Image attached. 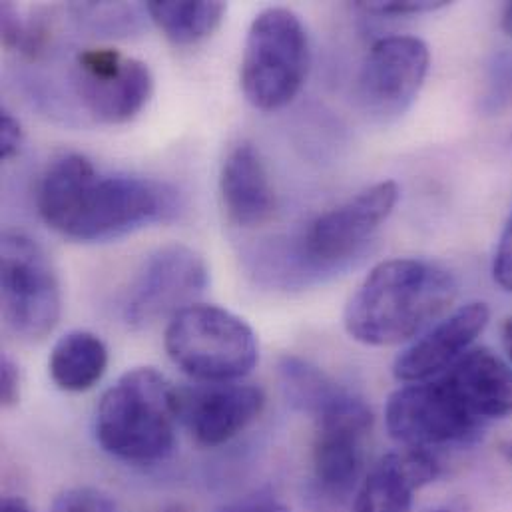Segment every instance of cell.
<instances>
[{
    "instance_id": "6da1fadb",
    "label": "cell",
    "mask_w": 512,
    "mask_h": 512,
    "mask_svg": "<svg viewBox=\"0 0 512 512\" xmlns=\"http://www.w3.org/2000/svg\"><path fill=\"white\" fill-rule=\"evenodd\" d=\"M42 222L60 236L110 242L180 216V194L162 182L138 176H104L80 154L54 160L36 192Z\"/></svg>"
},
{
    "instance_id": "7a4b0ae2",
    "label": "cell",
    "mask_w": 512,
    "mask_h": 512,
    "mask_svg": "<svg viewBox=\"0 0 512 512\" xmlns=\"http://www.w3.org/2000/svg\"><path fill=\"white\" fill-rule=\"evenodd\" d=\"M459 293L455 275L427 259L395 257L377 263L343 311L347 335L369 347L415 339L451 309Z\"/></svg>"
},
{
    "instance_id": "3957f363",
    "label": "cell",
    "mask_w": 512,
    "mask_h": 512,
    "mask_svg": "<svg viewBox=\"0 0 512 512\" xmlns=\"http://www.w3.org/2000/svg\"><path fill=\"white\" fill-rule=\"evenodd\" d=\"M176 423V387L154 367H136L102 395L94 435L108 455L152 465L172 455Z\"/></svg>"
},
{
    "instance_id": "277c9868",
    "label": "cell",
    "mask_w": 512,
    "mask_h": 512,
    "mask_svg": "<svg viewBox=\"0 0 512 512\" xmlns=\"http://www.w3.org/2000/svg\"><path fill=\"white\" fill-rule=\"evenodd\" d=\"M166 353L186 375L224 383L248 377L259 359L256 331L230 309L196 303L170 319Z\"/></svg>"
},
{
    "instance_id": "5b68a950",
    "label": "cell",
    "mask_w": 512,
    "mask_h": 512,
    "mask_svg": "<svg viewBox=\"0 0 512 512\" xmlns=\"http://www.w3.org/2000/svg\"><path fill=\"white\" fill-rule=\"evenodd\" d=\"M309 38L299 16L281 6L265 8L248 30L240 82L248 102L261 112L285 108L305 84Z\"/></svg>"
},
{
    "instance_id": "8992f818",
    "label": "cell",
    "mask_w": 512,
    "mask_h": 512,
    "mask_svg": "<svg viewBox=\"0 0 512 512\" xmlns=\"http://www.w3.org/2000/svg\"><path fill=\"white\" fill-rule=\"evenodd\" d=\"M397 202L399 186L385 180L315 218L295 240L299 261L309 281L313 283L327 273H335L359 256L375 232L389 220Z\"/></svg>"
},
{
    "instance_id": "52a82bcc",
    "label": "cell",
    "mask_w": 512,
    "mask_h": 512,
    "mask_svg": "<svg viewBox=\"0 0 512 512\" xmlns=\"http://www.w3.org/2000/svg\"><path fill=\"white\" fill-rule=\"evenodd\" d=\"M0 283L4 319L16 335L38 341L54 331L62 313L60 281L36 240L20 232L2 234Z\"/></svg>"
},
{
    "instance_id": "ba28073f",
    "label": "cell",
    "mask_w": 512,
    "mask_h": 512,
    "mask_svg": "<svg viewBox=\"0 0 512 512\" xmlns=\"http://www.w3.org/2000/svg\"><path fill=\"white\" fill-rule=\"evenodd\" d=\"M313 421L315 491L327 503H343L357 489L363 473L365 447L375 423L373 411L361 397L343 389Z\"/></svg>"
},
{
    "instance_id": "9c48e42d",
    "label": "cell",
    "mask_w": 512,
    "mask_h": 512,
    "mask_svg": "<svg viewBox=\"0 0 512 512\" xmlns=\"http://www.w3.org/2000/svg\"><path fill=\"white\" fill-rule=\"evenodd\" d=\"M210 285L206 259L194 248L170 244L144 259L122 301V317L134 327H150L172 319L200 303Z\"/></svg>"
},
{
    "instance_id": "30bf717a",
    "label": "cell",
    "mask_w": 512,
    "mask_h": 512,
    "mask_svg": "<svg viewBox=\"0 0 512 512\" xmlns=\"http://www.w3.org/2000/svg\"><path fill=\"white\" fill-rule=\"evenodd\" d=\"M385 427L393 441L407 449H433L471 441L477 421L439 375L421 383H405L385 405Z\"/></svg>"
},
{
    "instance_id": "8fae6325",
    "label": "cell",
    "mask_w": 512,
    "mask_h": 512,
    "mask_svg": "<svg viewBox=\"0 0 512 512\" xmlns=\"http://www.w3.org/2000/svg\"><path fill=\"white\" fill-rule=\"evenodd\" d=\"M429 66L431 52L425 40L407 34L377 40L357 76V104L375 120H393L405 114L419 96Z\"/></svg>"
},
{
    "instance_id": "7c38bea8",
    "label": "cell",
    "mask_w": 512,
    "mask_h": 512,
    "mask_svg": "<svg viewBox=\"0 0 512 512\" xmlns=\"http://www.w3.org/2000/svg\"><path fill=\"white\" fill-rule=\"evenodd\" d=\"M74 90L96 122L118 126L150 102L154 76L146 62L116 48H88L76 56Z\"/></svg>"
},
{
    "instance_id": "4fadbf2b",
    "label": "cell",
    "mask_w": 512,
    "mask_h": 512,
    "mask_svg": "<svg viewBox=\"0 0 512 512\" xmlns=\"http://www.w3.org/2000/svg\"><path fill=\"white\" fill-rule=\"evenodd\" d=\"M265 407L263 391L242 381L176 387V415L192 439L208 449L244 433Z\"/></svg>"
},
{
    "instance_id": "5bb4252c",
    "label": "cell",
    "mask_w": 512,
    "mask_h": 512,
    "mask_svg": "<svg viewBox=\"0 0 512 512\" xmlns=\"http://www.w3.org/2000/svg\"><path fill=\"white\" fill-rule=\"evenodd\" d=\"M491 309L475 301L459 307L427 329L393 363V375L401 383H421L449 371L487 329Z\"/></svg>"
},
{
    "instance_id": "9a60e30c",
    "label": "cell",
    "mask_w": 512,
    "mask_h": 512,
    "mask_svg": "<svg viewBox=\"0 0 512 512\" xmlns=\"http://www.w3.org/2000/svg\"><path fill=\"white\" fill-rule=\"evenodd\" d=\"M441 473L425 449H403L381 457L357 487L351 512H411L415 495Z\"/></svg>"
},
{
    "instance_id": "2e32d148",
    "label": "cell",
    "mask_w": 512,
    "mask_h": 512,
    "mask_svg": "<svg viewBox=\"0 0 512 512\" xmlns=\"http://www.w3.org/2000/svg\"><path fill=\"white\" fill-rule=\"evenodd\" d=\"M441 377L477 421L512 415V369L491 349L467 351Z\"/></svg>"
},
{
    "instance_id": "e0dca14e",
    "label": "cell",
    "mask_w": 512,
    "mask_h": 512,
    "mask_svg": "<svg viewBox=\"0 0 512 512\" xmlns=\"http://www.w3.org/2000/svg\"><path fill=\"white\" fill-rule=\"evenodd\" d=\"M220 190L228 218L240 228H257L275 212V194L267 170L252 144L242 142L224 160Z\"/></svg>"
},
{
    "instance_id": "ac0fdd59",
    "label": "cell",
    "mask_w": 512,
    "mask_h": 512,
    "mask_svg": "<svg viewBox=\"0 0 512 512\" xmlns=\"http://www.w3.org/2000/svg\"><path fill=\"white\" fill-rule=\"evenodd\" d=\"M108 369V347L100 335L74 329L62 335L48 357V373L54 385L66 393L92 389Z\"/></svg>"
},
{
    "instance_id": "d6986e66",
    "label": "cell",
    "mask_w": 512,
    "mask_h": 512,
    "mask_svg": "<svg viewBox=\"0 0 512 512\" xmlns=\"http://www.w3.org/2000/svg\"><path fill=\"white\" fill-rule=\"evenodd\" d=\"M146 12L172 44L190 46L202 42L220 28L228 12V4L220 0H152L146 4Z\"/></svg>"
},
{
    "instance_id": "ffe728a7",
    "label": "cell",
    "mask_w": 512,
    "mask_h": 512,
    "mask_svg": "<svg viewBox=\"0 0 512 512\" xmlns=\"http://www.w3.org/2000/svg\"><path fill=\"white\" fill-rule=\"evenodd\" d=\"M279 377L285 399L291 403V407L309 417H315L343 391V387H339L319 367L295 355L281 357Z\"/></svg>"
},
{
    "instance_id": "44dd1931",
    "label": "cell",
    "mask_w": 512,
    "mask_h": 512,
    "mask_svg": "<svg viewBox=\"0 0 512 512\" xmlns=\"http://www.w3.org/2000/svg\"><path fill=\"white\" fill-rule=\"evenodd\" d=\"M50 512H122L118 501L96 487H72L56 495Z\"/></svg>"
},
{
    "instance_id": "7402d4cb",
    "label": "cell",
    "mask_w": 512,
    "mask_h": 512,
    "mask_svg": "<svg viewBox=\"0 0 512 512\" xmlns=\"http://www.w3.org/2000/svg\"><path fill=\"white\" fill-rule=\"evenodd\" d=\"M72 10L82 18H86L92 28L106 30V32H122L132 28L136 22L138 10L132 4H72Z\"/></svg>"
},
{
    "instance_id": "603a6c76",
    "label": "cell",
    "mask_w": 512,
    "mask_h": 512,
    "mask_svg": "<svg viewBox=\"0 0 512 512\" xmlns=\"http://www.w3.org/2000/svg\"><path fill=\"white\" fill-rule=\"evenodd\" d=\"M449 6L447 0H361L357 8L379 16H413Z\"/></svg>"
},
{
    "instance_id": "cb8c5ba5",
    "label": "cell",
    "mask_w": 512,
    "mask_h": 512,
    "mask_svg": "<svg viewBox=\"0 0 512 512\" xmlns=\"http://www.w3.org/2000/svg\"><path fill=\"white\" fill-rule=\"evenodd\" d=\"M0 26H2V44L8 50L20 52L26 38V20H22L18 8L12 2H2Z\"/></svg>"
},
{
    "instance_id": "d4e9b609",
    "label": "cell",
    "mask_w": 512,
    "mask_h": 512,
    "mask_svg": "<svg viewBox=\"0 0 512 512\" xmlns=\"http://www.w3.org/2000/svg\"><path fill=\"white\" fill-rule=\"evenodd\" d=\"M493 277L505 291L512 293V212L499 240V248L493 261Z\"/></svg>"
},
{
    "instance_id": "484cf974",
    "label": "cell",
    "mask_w": 512,
    "mask_h": 512,
    "mask_svg": "<svg viewBox=\"0 0 512 512\" xmlns=\"http://www.w3.org/2000/svg\"><path fill=\"white\" fill-rule=\"evenodd\" d=\"M20 401V369L10 355L0 357V403L4 409Z\"/></svg>"
},
{
    "instance_id": "4316f807",
    "label": "cell",
    "mask_w": 512,
    "mask_h": 512,
    "mask_svg": "<svg viewBox=\"0 0 512 512\" xmlns=\"http://www.w3.org/2000/svg\"><path fill=\"white\" fill-rule=\"evenodd\" d=\"M24 132L20 122L6 110H0V158L12 160L22 148Z\"/></svg>"
},
{
    "instance_id": "83f0119b",
    "label": "cell",
    "mask_w": 512,
    "mask_h": 512,
    "mask_svg": "<svg viewBox=\"0 0 512 512\" xmlns=\"http://www.w3.org/2000/svg\"><path fill=\"white\" fill-rule=\"evenodd\" d=\"M220 512H291L279 499H275L269 493H257L252 497H246L242 501H236Z\"/></svg>"
},
{
    "instance_id": "f1b7e54d",
    "label": "cell",
    "mask_w": 512,
    "mask_h": 512,
    "mask_svg": "<svg viewBox=\"0 0 512 512\" xmlns=\"http://www.w3.org/2000/svg\"><path fill=\"white\" fill-rule=\"evenodd\" d=\"M2 512H34L26 501L18 499V497H6L2 501Z\"/></svg>"
},
{
    "instance_id": "f546056e",
    "label": "cell",
    "mask_w": 512,
    "mask_h": 512,
    "mask_svg": "<svg viewBox=\"0 0 512 512\" xmlns=\"http://www.w3.org/2000/svg\"><path fill=\"white\" fill-rule=\"evenodd\" d=\"M429 512H471V507H469L467 501L455 499V501L445 503V505H441V507H437V509H433V511Z\"/></svg>"
},
{
    "instance_id": "4dcf8cb0",
    "label": "cell",
    "mask_w": 512,
    "mask_h": 512,
    "mask_svg": "<svg viewBox=\"0 0 512 512\" xmlns=\"http://www.w3.org/2000/svg\"><path fill=\"white\" fill-rule=\"evenodd\" d=\"M503 347L512 361V317H509L503 325Z\"/></svg>"
},
{
    "instance_id": "1f68e13d",
    "label": "cell",
    "mask_w": 512,
    "mask_h": 512,
    "mask_svg": "<svg viewBox=\"0 0 512 512\" xmlns=\"http://www.w3.org/2000/svg\"><path fill=\"white\" fill-rule=\"evenodd\" d=\"M501 26H503V30H505V32H507V34L512 38V2H509V4L503 8Z\"/></svg>"
},
{
    "instance_id": "d6a6232c",
    "label": "cell",
    "mask_w": 512,
    "mask_h": 512,
    "mask_svg": "<svg viewBox=\"0 0 512 512\" xmlns=\"http://www.w3.org/2000/svg\"><path fill=\"white\" fill-rule=\"evenodd\" d=\"M501 451H503V455H505V457H507V459L512 463V441H509V443H503Z\"/></svg>"
},
{
    "instance_id": "836d02e7",
    "label": "cell",
    "mask_w": 512,
    "mask_h": 512,
    "mask_svg": "<svg viewBox=\"0 0 512 512\" xmlns=\"http://www.w3.org/2000/svg\"><path fill=\"white\" fill-rule=\"evenodd\" d=\"M160 512H186L182 507H168V509H164V511Z\"/></svg>"
}]
</instances>
